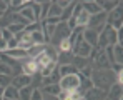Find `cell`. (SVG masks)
Segmentation results:
<instances>
[{"instance_id":"8fae6325","label":"cell","mask_w":123,"mask_h":100,"mask_svg":"<svg viewBox=\"0 0 123 100\" xmlns=\"http://www.w3.org/2000/svg\"><path fill=\"white\" fill-rule=\"evenodd\" d=\"M117 22H122V3L120 5H117L111 12H108L106 13V25H113V23H117Z\"/></svg>"},{"instance_id":"4fadbf2b","label":"cell","mask_w":123,"mask_h":100,"mask_svg":"<svg viewBox=\"0 0 123 100\" xmlns=\"http://www.w3.org/2000/svg\"><path fill=\"white\" fill-rule=\"evenodd\" d=\"M57 99L58 100H83V95L78 90H72V92H68V90H60V93L57 95Z\"/></svg>"},{"instance_id":"484cf974","label":"cell","mask_w":123,"mask_h":100,"mask_svg":"<svg viewBox=\"0 0 123 100\" xmlns=\"http://www.w3.org/2000/svg\"><path fill=\"white\" fill-rule=\"evenodd\" d=\"M75 5H77V2H72V3H70V5H68V7H67V8H65V10L62 12L60 22H65V23H67V22L70 20L72 13H73V8H75Z\"/></svg>"},{"instance_id":"60d3db41","label":"cell","mask_w":123,"mask_h":100,"mask_svg":"<svg viewBox=\"0 0 123 100\" xmlns=\"http://www.w3.org/2000/svg\"><path fill=\"white\" fill-rule=\"evenodd\" d=\"M5 50H7V42L0 39V53H2V52H5Z\"/></svg>"},{"instance_id":"5b68a950","label":"cell","mask_w":123,"mask_h":100,"mask_svg":"<svg viewBox=\"0 0 123 100\" xmlns=\"http://www.w3.org/2000/svg\"><path fill=\"white\" fill-rule=\"evenodd\" d=\"M70 33H72V30L68 28V25H67L65 22H60V23L57 25V28H55L53 35H52L50 43H53V47H58V43H60L63 39H68V37H70Z\"/></svg>"},{"instance_id":"7a4b0ae2","label":"cell","mask_w":123,"mask_h":100,"mask_svg":"<svg viewBox=\"0 0 123 100\" xmlns=\"http://www.w3.org/2000/svg\"><path fill=\"white\" fill-rule=\"evenodd\" d=\"M93 59V70H110V62H108V57L105 53V50H98V48H93L92 50V55Z\"/></svg>"},{"instance_id":"277c9868","label":"cell","mask_w":123,"mask_h":100,"mask_svg":"<svg viewBox=\"0 0 123 100\" xmlns=\"http://www.w3.org/2000/svg\"><path fill=\"white\" fill-rule=\"evenodd\" d=\"M105 25H106V13H105V12H98V13H95V15H90V20H88L86 28H92V30H95V32L100 35V32L105 28Z\"/></svg>"},{"instance_id":"ba28073f","label":"cell","mask_w":123,"mask_h":100,"mask_svg":"<svg viewBox=\"0 0 123 100\" xmlns=\"http://www.w3.org/2000/svg\"><path fill=\"white\" fill-rule=\"evenodd\" d=\"M82 37L92 48H97V47H98V33H97L95 30L85 28V30H82Z\"/></svg>"},{"instance_id":"5bb4252c","label":"cell","mask_w":123,"mask_h":100,"mask_svg":"<svg viewBox=\"0 0 123 100\" xmlns=\"http://www.w3.org/2000/svg\"><path fill=\"white\" fill-rule=\"evenodd\" d=\"M122 87L120 83H113L111 87H110V90H108V100H122L123 97V92H122Z\"/></svg>"},{"instance_id":"9c48e42d","label":"cell","mask_w":123,"mask_h":100,"mask_svg":"<svg viewBox=\"0 0 123 100\" xmlns=\"http://www.w3.org/2000/svg\"><path fill=\"white\" fill-rule=\"evenodd\" d=\"M10 85H13L17 90H20V88H25V87L32 85V77H28V75H25V73L15 75V77H12V83H10Z\"/></svg>"},{"instance_id":"3957f363","label":"cell","mask_w":123,"mask_h":100,"mask_svg":"<svg viewBox=\"0 0 123 100\" xmlns=\"http://www.w3.org/2000/svg\"><path fill=\"white\" fill-rule=\"evenodd\" d=\"M58 85H60V90H68V92L78 90V87H80V75L78 73H73V75L60 77Z\"/></svg>"},{"instance_id":"836d02e7","label":"cell","mask_w":123,"mask_h":100,"mask_svg":"<svg viewBox=\"0 0 123 100\" xmlns=\"http://www.w3.org/2000/svg\"><path fill=\"white\" fill-rule=\"evenodd\" d=\"M0 39L5 40V42H8L10 39H13V35H12V33L5 28V27H2V28H0Z\"/></svg>"},{"instance_id":"7bdbcfd3","label":"cell","mask_w":123,"mask_h":100,"mask_svg":"<svg viewBox=\"0 0 123 100\" xmlns=\"http://www.w3.org/2000/svg\"><path fill=\"white\" fill-rule=\"evenodd\" d=\"M0 97H3V88L0 87Z\"/></svg>"},{"instance_id":"d6a6232c","label":"cell","mask_w":123,"mask_h":100,"mask_svg":"<svg viewBox=\"0 0 123 100\" xmlns=\"http://www.w3.org/2000/svg\"><path fill=\"white\" fill-rule=\"evenodd\" d=\"M0 75H10V77H13V70H12L7 63L0 62Z\"/></svg>"},{"instance_id":"8d00e7d4","label":"cell","mask_w":123,"mask_h":100,"mask_svg":"<svg viewBox=\"0 0 123 100\" xmlns=\"http://www.w3.org/2000/svg\"><path fill=\"white\" fill-rule=\"evenodd\" d=\"M13 48H18V40L15 39V37L7 42V50H13Z\"/></svg>"},{"instance_id":"ffe728a7","label":"cell","mask_w":123,"mask_h":100,"mask_svg":"<svg viewBox=\"0 0 123 100\" xmlns=\"http://www.w3.org/2000/svg\"><path fill=\"white\" fill-rule=\"evenodd\" d=\"M72 60H73V53L72 52H60L57 55V63H60V65H70Z\"/></svg>"},{"instance_id":"d6986e66","label":"cell","mask_w":123,"mask_h":100,"mask_svg":"<svg viewBox=\"0 0 123 100\" xmlns=\"http://www.w3.org/2000/svg\"><path fill=\"white\" fill-rule=\"evenodd\" d=\"M111 52H113V63H122L123 62V45H120V43L113 45Z\"/></svg>"},{"instance_id":"83f0119b","label":"cell","mask_w":123,"mask_h":100,"mask_svg":"<svg viewBox=\"0 0 123 100\" xmlns=\"http://www.w3.org/2000/svg\"><path fill=\"white\" fill-rule=\"evenodd\" d=\"M45 47H47V45H33L32 48H28V50H27V55H28V57H32V59H35L37 55H40L42 52L45 50Z\"/></svg>"},{"instance_id":"9a60e30c","label":"cell","mask_w":123,"mask_h":100,"mask_svg":"<svg viewBox=\"0 0 123 100\" xmlns=\"http://www.w3.org/2000/svg\"><path fill=\"white\" fill-rule=\"evenodd\" d=\"M97 3L100 5L102 12L108 13V12H111V10L117 7V5H120L122 2H120V0H97Z\"/></svg>"},{"instance_id":"603a6c76","label":"cell","mask_w":123,"mask_h":100,"mask_svg":"<svg viewBox=\"0 0 123 100\" xmlns=\"http://www.w3.org/2000/svg\"><path fill=\"white\" fill-rule=\"evenodd\" d=\"M5 53H7L8 57H12L13 60H20V59H25V57H28V55H27V50H23V48H13V50H5Z\"/></svg>"},{"instance_id":"d4e9b609","label":"cell","mask_w":123,"mask_h":100,"mask_svg":"<svg viewBox=\"0 0 123 100\" xmlns=\"http://www.w3.org/2000/svg\"><path fill=\"white\" fill-rule=\"evenodd\" d=\"M42 93H48V95H58L60 93V85L58 83H52V85H47V87H43V88H40Z\"/></svg>"},{"instance_id":"4316f807","label":"cell","mask_w":123,"mask_h":100,"mask_svg":"<svg viewBox=\"0 0 123 100\" xmlns=\"http://www.w3.org/2000/svg\"><path fill=\"white\" fill-rule=\"evenodd\" d=\"M55 70H57V62H50L45 68H42L38 73H40V77H50Z\"/></svg>"},{"instance_id":"4dcf8cb0","label":"cell","mask_w":123,"mask_h":100,"mask_svg":"<svg viewBox=\"0 0 123 100\" xmlns=\"http://www.w3.org/2000/svg\"><path fill=\"white\" fill-rule=\"evenodd\" d=\"M32 42H33V45H45V37H43L42 30H37L32 33Z\"/></svg>"},{"instance_id":"f1b7e54d","label":"cell","mask_w":123,"mask_h":100,"mask_svg":"<svg viewBox=\"0 0 123 100\" xmlns=\"http://www.w3.org/2000/svg\"><path fill=\"white\" fill-rule=\"evenodd\" d=\"M32 90H33L32 85H28V87H25V88H20V90H18V100H30Z\"/></svg>"},{"instance_id":"7402d4cb","label":"cell","mask_w":123,"mask_h":100,"mask_svg":"<svg viewBox=\"0 0 123 100\" xmlns=\"http://www.w3.org/2000/svg\"><path fill=\"white\" fill-rule=\"evenodd\" d=\"M18 13H20L28 23H35V22H37L35 15H33V12H32V8H30V5H28V7H23L22 10H18Z\"/></svg>"},{"instance_id":"ee69618b","label":"cell","mask_w":123,"mask_h":100,"mask_svg":"<svg viewBox=\"0 0 123 100\" xmlns=\"http://www.w3.org/2000/svg\"><path fill=\"white\" fill-rule=\"evenodd\" d=\"M2 15H3V12H0V19H2Z\"/></svg>"},{"instance_id":"6da1fadb","label":"cell","mask_w":123,"mask_h":100,"mask_svg":"<svg viewBox=\"0 0 123 100\" xmlns=\"http://www.w3.org/2000/svg\"><path fill=\"white\" fill-rule=\"evenodd\" d=\"M90 80H92L93 87H97L100 90H105V92H108L110 87L113 83H117L115 82V72L113 70H93Z\"/></svg>"},{"instance_id":"7c38bea8","label":"cell","mask_w":123,"mask_h":100,"mask_svg":"<svg viewBox=\"0 0 123 100\" xmlns=\"http://www.w3.org/2000/svg\"><path fill=\"white\" fill-rule=\"evenodd\" d=\"M80 5H82V8L88 13V15H95V13H98V12H102V8H100V5L97 3V0H86V2H80Z\"/></svg>"},{"instance_id":"52a82bcc","label":"cell","mask_w":123,"mask_h":100,"mask_svg":"<svg viewBox=\"0 0 123 100\" xmlns=\"http://www.w3.org/2000/svg\"><path fill=\"white\" fill-rule=\"evenodd\" d=\"M106 97H108V92L100 90V88H97V87H92L88 92H85L83 100H105Z\"/></svg>"},{"instance_id":"cb8c5ba5","label":"cell","mask_w":123,"mask_h":100,"mask_svg":"<svg viewBox=\"0 0 123 100\" xmlns=\"http://www.w3.org/2000/svg\"><path fill=\"white\" fill-rule=\"evenodd\" d=\"M62 10L60 7L55 3V2H52V5H50V10H48V13H47V19H60L62 17Z\"/></svg>"},{"instance_id":"1f68e13d","label":"cell","mask_w":123,"mask_h":100,"mask_svg":"<svg viewBox=\"0 0 123 100\" xmlns=\"http://www.w3.org/2000/svg\"><path fill=\"white\" fill-rule=\"evenodd\" d=\"M57 48H58V52H72L70 40H68V39H63L60 43H58V47H57Z\"/></svg>"},{"instance_id":"d590c367","label":"cell","mask_w":123,"mask_h":100,"mask_svg":"<svg viewBox=\"0 0 123 100\" xmlns=\"http://www.w3.org/2000/svg\"><path fill=\"white\" fill-rule=\"evenodd\" d=\"M30 100H43V93H42L40 88H33L32 90V97Z\"/></svg>"},{"instance_id":"30bf717a","label":"cell","mask_w":123,"mask_h":100,"mask_svg":"<svg viewBox=\"0 0 123 100\" xmlns=\"http://www.w3.org/2000/svg\"><path fill=\"white\" fill-rule=\"evenodd\" d=\"M32 60L35 62V65H37L38 72H40L42 68H45V67H47V65H48L50 62H55V60H53L52 57H50V55H48V53H47V47H45V50L42 52L40 55H37L35 59H32Z\"/></svg>"},{"instance_id":"8992f818","label":"cell","mask_w":123,"mask_h":100,"mask_svg":"<svg viewBox=\"0 0 123 100\" xmlns=\"http://www.w3.org/2000/svg\"><path fill=\"white\" fill-rule=\"evenodd\" d=\"M92 50H93V48L83 40V37L72 47V53H73L75 57H82V59H88V57L92 55Z\"/></svg>"},{"instance_id":"ac0fdd59","label":"cell","mask_w":123,"mask_h":100,"mask_svg":"<svg viewBox=\"0 0 123 100\" xmlns=\"http://www.w3.org/2000/svg\"><path fill=\"white\" fill-rule=\"evenodd\" d=\"M57 70H58V75L60 77H67V75H73V73H78V70L70 63V65H60V67H57Z\"/></svg>"},{"instance_id":"f546056e","label":"cell","mask_w":123,"mask_h":100,"mask_svg":"<svg viewBox=\"0 0 123 100\" xmlns=\"http://www.w3.org/2000/svg\"><path fill=\"white\" fill-rule=\"evenodd\" d=\"M50 5H52V2H40V20L38 22H43V20L47 19V13L50 10Z\"/></svg>"},{"instance_id":"44dd1931","label":"cell","mask_w":123,"mask_h":100,"mask_svg":"<svg viewBox=\"0 0 123 100\" xmlns=\"http://www.w3.org/2000/svg\"><path fill=\"white\" fill-rule=\"evenodd\" d=\"M3 99L8 100H18V90L13 87V85H8L3 88Z\"/></svg>"},{"instance_id":"74e56055","label":"cell","mask_w":123,"mask_h":100,"mask_svg":"<svg viewBox=\"0 0 123 100\" xmlns=\"http://www.w3.org/2000/svg\"><path fill=\"white\" fill-rule=\"evenodd\" d=\"M55 3H57V5L60 7L62 10H65V8H67V7H68V5H70L72 2H68V0H58V2H55Z\"/></svg>"},{"instance_id":"e575fe53","label":"cell","mask_w":123,"mask_h":100,"mask_svg":"<svg viewBox=\"0 0 123 100\" xmlns=\"http://www.w3.org/2000/svg\"><path fill=\"white\" fill-rule=\"evenodd\" d=\"M10 83H12V77H10V75H0V87H2V88L8 87Z\"/></svg>"},{"instance_id":"f6af8a7d","label":"cell","mask_w":123,"mask_h":100,"mask_svg":"<svg viewBox=\"0 0 123 100\" xmlns=\"http://www.w3.org/2000/svg\"><path fill=\"white\" fill-rule=\"evenodd\" d=\"M3 100H8V99H3Z\"/></svg>"},{"instance_id":"bcb514c9","label":"cell","mask_w":123,"mask_h":100,"mask_svg":"<svg viewBox=\"0 0 123 100\" xmlns=\"http://www.w3.org/2000/svg\"><path fill=\"white\" fill-rule=\"evenodd\" d=\"M105 100H108V99H105Z\"/></svg>"},{"instance_id":"2e32d148","label":"cell","mask_w":123,"mask_h":100,"mask_svg":"<svg viewBox=\"0 0 123 100\" xmlns=\"http://www.w3.org/2000/svg\"><path fill=\"white\" fill-rule=\"evenodd\" d=\"M22 73H25V75H28V77H33L35 73H38V68H37L35 62H33V60H27V62L22 65Z\"/></svg>"},{"instance_id":"b9f144b4","label":"cell","mask_w":123,"mask_h":100,"mask_svg":"<svg viewBox=\"0 0 123 100\" xmlns=\"http://www.w3.org/2000/svg\"><path fill=\"white\" fill-rule=\"evenodd\" d=\"M43 100H58L55 95H48V93H43Z\"/></svg>"},{"instance_id":"f35d334b","label":"cell","mask_w":123,"mask_h":100,"mask_svg":"<svg viewBox=\"0 0 123 100\" xmlns=\"http://www.w3.org/2000/svg\"><path fill=\"white\" fill-rule=\"evenodd\" d=\"M110 68H111L115 73H120V72H123V70H122V68H123L122 63H111V67H110Z\"/></svg>"},{"instance_id":"e0dca14e","label":"cell","mask_w":123,"mask_h":100,"mask_svg":"<svg viewBox=\"0 0 123 100\" xmlns=\"http://www.w3.org/2000/svg\"><path fill=\"white\" fill-rule=\"evenodd\" d=\"M88 20H90V15H88V13L82 8V12H80V13H78V17L75 19V25H77V28H86Z\"/></svg>"},{"instance_id":"ab89813d","label":"cell","mask_w":123,"mask_h":100,"mask_svg":"<svg viewBox=\"0 0 123 100\" xmlns=\"http://www.w3.org/2000/svg\"><path fill=\"white\" fill-rule=\"evenodd\" d=\"M8 10V2H3V0H0V12H7Z\"/></svg>"}]
</instances>
